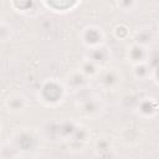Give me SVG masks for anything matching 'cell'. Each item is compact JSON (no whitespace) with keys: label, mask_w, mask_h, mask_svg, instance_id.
<instances>
[{"label":"cell","mask_w":159,"mask_h":159,"mask_svg":"<svg viewBox=\"0 0 159 159\" xmlns=\"http://www.w3.org/2000/svg\"><path fill=\"white\" fill-rule=\"evenodd\" d=\"M94 80L99 88L104 91H116L122 86L124 77L119 68L108 65L101 68Z\"/></svg>","instance_id":"3"},{"label":"cell","mask_w":159,"mask_h":159,"mask_svg":"<svg viewBox=\"0 0 159 159\" xmlns=\"http://www.w3.org/2000/svg\"><path fill=\"white\" fill-rule=\"evenodd\" d=\"M80 40L82 45L89 50L103 46L106 43V34L102 27L97 25H87L80 32Z\"/></svg>","instance_id":"5"},{"label":"cell","mask_w":159,"mask_h":159,"mask_svg":"<svg viewBox=\"0 0 159 159\" xmlns=\"http://www.w3.org/2000/svg\"><path fill=\"white\" fill-rule=\"evenodd\" d=\"M78 68H80V70L82 71V73H83L84 76H87L89 80H94V78L97 77V75L99 73V71H101L102 67H101L98 63H96L94 61H92V60H89L88 57L84 56V58L81 61Z\"/></svg>","instance_id":"16"},{"label":"cell","mask_w":159,"mask_h":159,"mask_svg":"<svg viewBox=\"0 0 159 159\" xmlns=\"http://www.w3.org/2000/svg\"><path fill=\"white\" fill-rule=\"evenodd\" d=\"M150 70H152V67H150L149 62L133 65L132 66V76L137 81H145V80L150 78Z\"/></svg>","instance_id":"17"},{"label":"cell","mask_w":159,"mask_h":159,"mask_svg":"<svg viewBox=\"0 0 159 159\" xmlns=\"http://www.w3.org/2000/svg\"><path fill=\"white\" fill-rule=\"evenodd\" d=\"M157 34H158V36H159V24H158V30H157Z\"/></svg>","instance_id":"23"},{"label":"cell","mask_w":159,"mask_h":159,"mask_svg":"<svg viewBox=\"0 0 159 159\" xmlns=\"http://www.w3.org/2000/svg\"><path fill=\"white\" fill-rule=\"evenodd\" d=\"M154 39H155V34L152 30V27L148 25H143V26L138 27L132 34V41L133 42L140 43V45L147 46V47L152 46V43L154 42Z\"/></svg>","instance_id":"12"},{"label":"cell","mask_w":159,"mask_h":159,"mask_svg":"<svg viewBox=\"0 0 159 159\" xmlns=\"http://www.w3.org/2000/svg\"><path fill=\"white\" fill-rule=\"evenodd\" d=\"M134 112L142 118H154L159 114V103L153 97H142L137 103Z\"/></svg>","instance_id":"10"},{"label":"cell","mask_w":159,"mask_h":159,"mask_svg":"<svg viewBox=\"0 0 159 159\" xmlns=\"http://www.w3.org/2000/svg\"><path fill=\"white\" fill-rule=\"evenodd\" d=\"M116 6L122 12H133L138 7V0H116Z\"/></svg>","instance_id":"20"},{"label":"cell","mask_w":159,"mask_h":159,"mask_svg":"<svg viewBox=\"0 0 159 159\" xmlns=\"http://www.w3.org/2000/svg\"><path fill=\"white\" fill-rule=\"evenodd\" d=\"M12 27L9 22H6L5 20L1 21L0 25V37H1V42H7L12 39Z\"/></svg>","instance_id":"21"},{"label":"cell","mask_w":159,"mask_h":159,"mask_svg":"<svg viewBox=\"0 0 159 159\" xmlns=\"http://www.w3.org/2000/svg\"><path fill=\"white\" fill-rule=\"evenodd\" d=\"M2 107H4L6 113L12 114V116H19V114H22L24 112L27 111V108L30 107V102L24 93L10 92L4 98Z\"/></svg>","instance_id":"6"},{"label":"cell","mask_w":159,"mask_h":159,"mask_svg":"<svg viewBox=\"0 0 159 159\" xmlns=\"http://www.w3.org/2000/svg\"><path fill=\"white\" fill-rule=\"evenodd\" d=\"M67 91L68 88L65 81H60L57 78H47L40 86L37 99L45 107L55 108L61 106L66 101Z\"/></svg>","instance_id":"1"},{"label":"cell","mask_w":159,"mask_h":159,"mask_svg":"<svg viewBox=\"0 0 159 159\" xmlns=\"http://www.w3.org/2000/svg\"><path fill=\"white\" fill-rule=\"evenodd\" d=\"M86 57H88L89 60L94 61L101 67H104V66L109 65V60H111L112 55H111L109 48L106 45H103V46H99V47H94V48L87 50Z\"/></svg>","instance_id":"13"},{"label":"cell","mask_w":159,"mask_h":159,"mask_svg":"<svg viewBox=\"0 0 159 159\" xmlns=\"http://www.w3.org/2000/svg\"><path fill=\"white\" fill-rule=\"evenodd\" d=\"M76 109L81 117L97 118L104 112V103L97 96H88L77 101Z\"/></svg>","instance_id":"4"},{"label":"cell","mask_w":159,"mask_h":159,"mask_svg":"<svg viewBox=\"0 0 159 159\" xmlns=\"http://www.w3.org/2000/svg\"><path fill=\"white\" fill-rule=\"evenodd\" d=\"M63 81L70 91L77 92L80 89H83L84 87H87L91 80L87 76H84L80 68H76V70H72L71 72H68Z\"/></svg>","instance_id":"11"},{"label":"cell","mask_w":159,"mask_h":159,"mask_svg":"<svg viewBox=\"0 0 159 159\" xmlns=\"http://www.w3.org/2000/svg\"><path fill=\"white\" fill-rule=\"evenodd\" d=\"M89 140H91V130H89V128L87 125L82 124V123H78L75 133L65 143L67 144V147L70 149L78 152V150H82L88 144Z\"/></svg>","instance_id":"9"},{"label":"cell","mask_w":159,"mask_h":159,"mask_svg":"<svg viewBox=\"0 0 159 159\" xmlns=\"http://www.w3.org/2000/svg\"><path fill=\"white\" fill-rule=\"evenodd\" d=\"M42 1L48 9L57 12L68 11L78 4V0H42Z\"/></svg>","instance_id":"15"},{"label":"cell","mask_w":159,"mask_h":159,"mask_svg":"<svg viewBox=\"0 0 159 159\" xmlns=\"http://www.w3.org/2000/svg\"><path fill=\"white\" fill-rule=\"evenodd\" d=\"M152 70H150V80L159 86V60L155 62H149Z\"/></svg>","instance_id":"22"},{"label":"cell","mask_w":159,"mask_h":159,"mask_svg":"<svg viewBox=\"0 0 159 159\" xmlns=\"http://www.w3.org/2000/svg\"><path fill=\"white\" fill-rule=\"evenodd\" d=\"M114 1H116V0H114Z\"/></svg>","instance_id":"24"},{"label":"cell","mask_w":159,"mask_h":159,"mask_svg":"<svg viewBox=\"0 0 159 159\" xmlns=\"http://www.w3.org/2000/svg\"><path fill=\"white\" fill-rule=\"evenodd\" d=\"M10 5L16 12L26 14L34 9L35 0H10Z\"/></svg>","instance_id":"19"},{"label":"cell","mask_w":159,"mask_h":159,"mask_svg":"<svg viewBox=\"0 0 159 159\" xmlns=\"http://www.w3.org/2000/svg\"><path fill=\"white\" fill-rule=\"evenodd\" d=\"M143 133L139 128L135 127H127L123 128L120 132V140L125 145H137L142 142Z\"/></svg>","instance_id":"14"},{"label":"cell","mask_w":159,"mask_h":159,"mask_svg":"<svg viewBox=\"0 0 159 159\" xmlns=\"http://www.w3.org/2000/svg\"><path fill=\"white\" fill-rule=\"evenodd\" d=\"M150 47L143 46L140 43L137 42H130L127 47H125V52H124V58L125 61L133 66V65H138V63H144V62H149L150 60V52H149Z\"/></svg>","instance_id":"7"},{"label":"cell","mask_w":159,"mask_h":159,"mask_svg":"<svg viewBox=\"0 0 159 159\" xmlns=\"http://www.w3.org/2000/svg\"><path fill=\"white\" fill-rule=\"evenodd\" d=\"M132 30L127 24H117L113 29H112V35L117 41H127L129 39H132Z\"/></svg>","instance_id":"18"},{"label":"cell","mask_w":159,"mask_h":159,"mask_svg":"<svg viewBox=\"0 0 159 159\" xmlns=\"http://www.w3.org/2000/svg\"><path fill=\"white\" fill-rule=\"evenodd\" d=\"M93 152L96 157L99 158H113L117 157V150L114 145V140L112 137L107 134H102L97 137L93 142Z\"/></svg>","instance_id":"8"},{"label":"cell","mask_w":159,"mask_h":159,"mask_svg":"<svg viewBox=\"0 0 159 159\" xmlns=\"http://www.w3.org/2000/svg\"><path fill=\"white\" fill-rule=\"evenodd\" d=\"M12 150L17 152V155L29 154L40 148V132L34 127H21L12 132L10 138Z\"/></svg>","instance_id":"2"}]
</instances>
